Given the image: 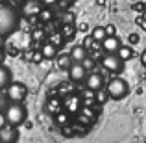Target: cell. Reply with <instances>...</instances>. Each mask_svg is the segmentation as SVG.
I'll list each match as a JSON object with an SVG mask.
<instances>
[{
  "label": "cell",
  "mask_w": 146,
  "mask_h": 143,
  "mask_svg": "<svg viewBox=\"0 0 146 143\" xmlns=\"http://www.w3.org/2000/svg\"><path fill=\"white\" fill-rule=\"evenodd\" d=\"M19 24H21V15L17 13V9L9 4H0V37H7L17 32Z\"/></svg>",
  "instance_id": "obj_1"
},
{
  "label": "cell",
  "mask_w": 146,
  "mask_h": 143,
  "mask_svg": "<svg viewBox=\"0 0 146 143\" xmlns=\"http://www.w3.org/2000/svg\"><path fill=\"white\" fill-rule=\"evenodd\" d=\"M4 121L6 125L21 126L26 121V108L22 106V102H9V106L4 110Z\"/></svg>",
  "instance_id": "obj_2"
},
{
  "label": "cell",
  "mask_w": 146,
  "mask_h": 143,
  "mask_svg": "<svg viewBox=\"0 0 146 143\" xmlns=\"http://www.w3.org/2000/svg\"><path fill=\"white\" fill-rule=\"evenodd\" d=\"M106 91H107V95H109V99L122 100L129 95V84L126 82L124 78H120V76H115V78H111L109 82H107Z\"/></svg>",
  "instance_id": "obj_3"
},
{
  "label": "cell",
  "mask_w": 146,
  "mask_h": 143,
  "mask_svg": "<svg viewBox=\"0 0 146 143\" xmlns=\"http://www.w3.org/2000/svg\"><path fill=\"white\" fill-rule=\"evenodd\" d=\"M6 95L9 99V102H24L26 95H28V87L22 82H11L6 87Z\"/></svg>",
  "instance_id": "obj_4"
},
{
  "label": "cell",
  "mask_w": 146,
  "mask_h": 143,
  "mask_svg": "<svg viewBox=\"0 0 146 143\" xmlns=\"http://www.w3.org/2000/svg\"><path fill=\"white\" fill-rule=\"evenodd\" d=\"M124 63H126V61H122L120 58H118V54L106 52L102 56V67L107 69L109 73H113V75H120V73L124 71Z\"/></svg>",
  "instance_id": "obj_5"
},
{
  "label": "cell",
  "mask_w": 146,
  "mask_h": 143,
  "mask_svg": "<svg viewBox=\"0 0 146 143\" xmlns=\"http://www.w3.org/2000/svg\"><path fill=\"white\" fill-rule=\"evenodd\" d=\"M67 73H68L70 82H76V84L85 82V80H87V75H89V71H87V67L83 63H72L70 67L67 69Z\"/></svg>",
  "instance_id": "obj_6"
},
{
  "label": "cell",
  "mask_w": 146,
  "mask_h": 143,
  "mask_svg": "<svg viewBox=\"0 0 146 143\" xmlns=\"http://www.w3.org/2000/svg\"><path fill=\"white\" fill-rule=\"evenodd\" d=\"M41 11H43V2H41V0H26V2L21 6V13L24 15V17H28V19L39 15Z\"/></svg>",
  "instance_id": "obj_7"
},
{
  "label": "cell",
  "mask_w": 146,
  "mask_h": 143,
  "mask_svg": "<svg viewBox=\"0 0 146 143\" xmlns=\"http://www.w3.org/2000/svg\"><path fill=\"white\" fill-rule=\"evenodd\" d=\"M19 141V128L11 125L0 126V143H17Z\"/></svg>",
  "instance_id": "obj_8"
},
{
  "label": "cell",
  "mask_w": 146,
  "mask_h": 143,
  "mask_svg": "<svg viewBox=\"0 0 146 143\" xmlns=\"http://www.w3.org/2000/svg\"><path fill=\"white\" fill-rule=\"evenodd\" d=\"M83 84H85V87L89 91H100V89H104V76L100 75L98 71L89 73V75H87V80Z\"/></svg>",
  "instance_id": "obj_9"
},
{
  "label": "cell",
  "mask_w": 146,
  "mask_h": 143,
  "mask_svg": "<svg viewBox=\"0 0 146 143\" xmlns=\"http://www.w3.org/2000/svg\"><path fill=\"white\" fill-rule=\"evenodd\" d=\"M100 45H102V48L106 50V52H109V54H117V52H118V48L122 47L120 39H118L117 36H107Z\"/></svg>",
  "instance_id": "obj_10"
},
{
  "label": "cell",
  "mask_w": 146,
  "mask_h": 143,
  "mask_svg": "<svg viewBox=\"0 0 146 143\" xmlns=\"http://www.w3.org/2000/svg\"><path fill=\"white\" fill-rule=\"evenodd\" d=\"M68 54H70L72 63H83V61L89 58V54H87V48L83 47V45H76V47L72 48Z\"/></svg>",
  "instance_id": "obj_11"
},
{
  "label": "cell",
  "mask_w": 146,
  "mask_h": 143,
  "mask_svg": "<svg viewBox=\"0 0 146 143\" xmlns=\"http://www.w3.org/2000/svg\"><path fill=\"white\" fill-rule=\"evenodd\" d=\"M13 82V75H11V69L6 67L4 63H0V91L6 89L9 84Z\"/></svg>",
  "instance_id": "obj_12"
},
{
  "label": "cell",
  "mask_w": 146,
  "mask_h": 143,
  "mask_svg": "<svg viewBox=\"0 0 146 143\" xmlns=\"http://www.w3.org/2000/svg\"><path fill=\"white\" fill-rule=\"evenodd\" d=\"M41 54H43L46 60H54V58H57V47L54 43H44Z\"/></svg>",
  "instance_id": "obj_13"
},
{
  "label": "cell",
  "mask_w": 146,
  "mask_h": 143,
  "mask_svg": "<svg viewBox=\"0 0 146 143\" xmlns=\"http://www.w3.org/2000/svg\"><path fill=\"white\" fill-rule=\"evenodd\" d=\"M106 37H107L106 26H94L93 32H91V39H93V41H98V43H102Z\"/></svg>",
  "instance_id": "obj_14"
},
{
  "label": "cell",
  "mask_w": 146,
  "mask_h": 143,
  "mask_svg": "<svg viewBox=\"0 0 146 143\" xmlns=\"http://www.w3.org/2000/svg\"><path fill=\"white\" fill-rule=\"evenodd\" d=\"M118 58H120L122 61H128V60H131L133 58V48L129 47V45H122L120 48H118Z\"/></svg>",
  "instance_id": "obj_15"
},
{
  "label": "cell",
  "mask_w": 146,
  "mask_h": 143,
  "mask_svg": "<svg viewBox=\"0 0 146 143\" xmlns=\"http://www.w3.org/2000/svg\"><path fill=\"white\" fill-rule=\"evenodd\" d=\"M57 65H59L61 69H68L72 65V60H70V54H61L59 58H57Z\"/></svg>",
  "instance_id": "obj_16"
},
{
  "label": "cell",
  "mask_w": 146,
  "mask_h": 143,
  "mask_svg": "<svg viewBox=\"0 0 146 143\" xmlns=\"http://www.w3.org/2000/svg\"><path fill=\"white\" fill-rule=\"evenodd\" d=\"M9 106V99H7V95H4L2 91H0V113H4V110Z\"/></svg>",
  "instance_id": "obj_17"
},
{
  "label": "cell",
  "mask_w": 146,
  "mask_h": 143,
  "mask_svg": "<svg viewBox=\"0 0 146 143\" xmlns=\"http://www.w3.org/2000/svg\"><path fill=\"white\" fill-rule=\"evenodd\" d=\"M52 9H48V7H43V11L39 13V17L43 19V21H48V19H52Z\"/></svg>",
  "instance_id": "obj_18"
},
{
  "label": "cell",
  "mask_w": 146,
  "mask_h": 143,
  "mask_svg": "<svg viewBox=\"0 0 146 143\" xmlns=\"http://www.w3.org/2000/svg\"><path fill=\"white\" fill-rule=\"evenodd\" d=\"M24 2H26V0H9V6H13V7H21Z\"/></svg>",
  "instance_id": "obj_19"
},
{
  "label": "cell",
  "mask_w": 146,
  "mask_h": 143,
  "mask_svg": "<svg viewBox=\"0 0 146 143\" xmlns=\"http://www.w3.org/2000/svg\"><path fill=\"white\" fill-rule=\"evenodd\" d=\"M106 34H107V36H115V26L113 24H107L106 26Z\"/></svg>",
  "instance_id": "obj_20"
},
{
  "label": "cell",
  "mask_w": 146,
  "mask_h": 143,
  "mask_svg": "<svg viewBox=\"0 0 146 143\" xmlns=\"http://www.w3.org/2000/svg\"><path fill=\"white\" fill-rule=\"evenodd\" d=\"M141 65H143V67L146 69V48L143 50V52H141Z\"/></svg>",
  "instance_id": "obj_21"
},
{
  "label": "cell",
  "mask_w": 146,
  "mask_h": 143,
  "mask_svg": "<svg viewBox=\"0 0 146 143\" xmlns=\"http://www.w3.org/2000/svg\"><path fill=\"white\" fill-rule=\"evenodd\" d=\"M56 121H57V123H67V115H65V113L56 115Z\"/></svg>",
  "instance_id": "obj_22"
},
{
  "label": "cell",
  "mask_w": 146,
  "mask_h": 143,
  "mask_svg": "<svg viewBox=\"0 0 146 143\" xmlns=\"http://www.w3.org/2000/svg\"><path fill=\"white\" fill-rule=\"evenodd\" d=\"M4 60H6V50H4V47L0 48V63H4Z\"/></svg>",
  "instance_id": "obj_23"
},
{
  "label": "cell",
  "mask_w": 146,
  "mask_h": 143,
  "mask_svg": "<svg viewBox=\"0 0 146 143\" xmlns=\"http://www.w3.org/2000/svg\"><path fill=\"white\" fill-rule=\"evenodd\" d=\"M129 41H131V43L135 45V43H137V41H139V39H137V36H135V34H133V36H129Z\"/></svg>",
  "instance_id": "obj_24"
},
{
  "label": "cell",
  "mask_w": 146,
  "mask_h": 143,
  "mask_svg": "<svg viewBox=\"0 0 146 143\" xmlns=\"http://www.w3.org/2000/svg\"><path fill=\"white\" fill-rule=\"evenodd\" d=\"M4 47V37H0V48Z\"/></svg>",
  "instance_id": "obj_25"
},
{
  "label": "cell",
  "mask_w": 146,
  "mask_h": 143,
  "mask_svg": "<svg viewBox=\"0 0 146 143\" xmlns=\"http://www.w3.org/2000/svg\"><path fill=\"white\" fill-rule=\"evenodd\" d=\"M144 143H146V141H144Z\"/></svg>",
  "instance_id": "obj_26"
}]
</instances>
